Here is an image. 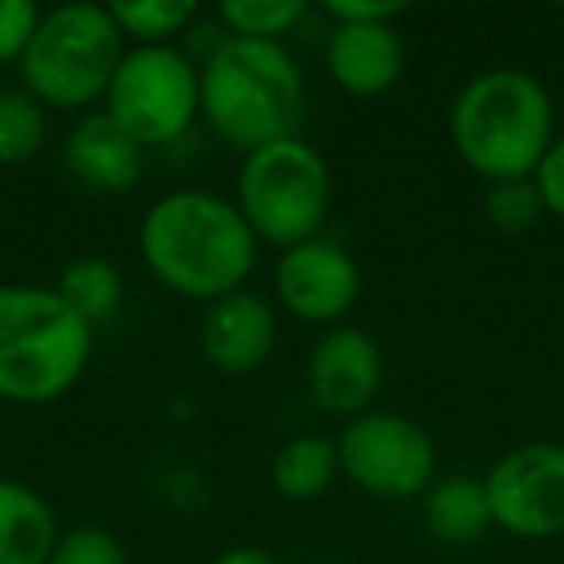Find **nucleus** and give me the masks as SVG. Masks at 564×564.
I'll return each instance as SVG.
<instances>
[{
	"label": "nucleus",
	"mask_w": 564,
	"mask_h": 564,
	"mask_svg": "<svg viewBox=\"0 0 564 564\" xmlns=\"http://www.w3.org/2000/svg\"><path fill=\"white\" fill-rule=\"evenodd\" d=\"M256 232L236 202L205 189H174L159 197L140 225V256L166 291L217 302L243 291L256 267Z\"/></svg>",
	"instance_id": "obj_1"
},
{
	"label": "nucleus",
	"mask_w": 564,
	"mask_h": 564,
	"mask_svg": "<svg viewBox=\"0 0 564 564\" xmlns=\"http://www.w3.org/2000/svg\"><path fill=\"white\" fill-rule=\"evenodd\" d=\"M202 112L225 143L256 151L299 135L306 82L282 43L232 35L202 66Z\"/></svg>",
	"instance_id": "obj_2"
},
{
	"label": "nucleus",
	"mask_w": 564,
	"mask_h": 564,
	"mask_svg": "<svg viewBox=\"0 0 564 564\" xmlns=\"http://www.w3.org/2000/svg\"><path fill=\"white\" fill-rule=\"evenodd\" d=\"M553 124L556 112L549 89L514 66L471 78L448 112L456 155L491 182L533 178L556 140Z\"/></svg>",
	"instance_id": "obj_3"
},
{
	"label": "nucleus",
	"mask_w": 564,
	"mask_h": 564,
	"mask_svg": "<svg viewBox=\"0 0 564 564\" xmlns=\"http://www.w3.org/2000/svg\"><path fill=\"white\" fill-rule=\"evenodd\" d=\"M94 356V325L55 286L0 282V399L43 406L70 391Z\"/></svg>",
	"instance_id": "obj_4"
},
{
	"label": "nucleus",
	"mask_w": 564,
	"mask_h": 564,
	"mask_svg": "<svg viewBox=\"0 0 564 564\" xmlns=\"http://www.w3.org/2000/svg\"><path fill=\"white\" fill-rule=\"evenodd\" d=\"M124 32L112 20L109 4H58L43 12L24 58V89L40 105L86 109L109 94V82L124 58Z\"/></svg>",
	"instance_id": "obj_5"
},
{
	"label": "nucleus",
	"mask_w": 564,
	"mask_h": 564,
	"mask_svg": "<svg viewBox=\"0 0 564 564\" xmlns=\"http://www.w3.org/2000/svg\"><path fill=\"white\" fill-rule=\"evenodd\" d=\"M333 202V174L306 140H274L248 151L236 174V209L256 240L299 248L314 240Z\"/></svg>",
	"instance_id": "obj_6"
},
{
	"label": "nucleus",
	"mask_w": 564,
	"mask_h": 564,
	"mask_svg": "<svg viewBox=\"0 0 564 564\" xmlns=\"http://www.w3.org/2000/svg\"><path fill=\"white\" fill-rule=\"evenodd\" d=\"M202 112V70L174 47L124 51L105 94V117L143 151L186 135Z\"/></svg>",
	"instance_id": "obj_7"
},
{
	"label": "nucleus",
	"mask_w": 564,
	"mask_h": 564,
	"mask_svg": "<svg viewBox=\"0 0 564 564\" xmlns=\"http://www.w3.org/2000/svg\"><path fill=\"white\" fill-rule=\"evenodd\" d=\"M340 471L376 499H414L437 479L433 437L406 414L368 410L337 437Z\"/></svg>",
	"instance_id": "obj_8"
},
{
	"label": "nucleus",
	"mask_w": 564,
	"mask_h": 564,
	"mask_svg": "<svg viewBox=\"0 0 564 564\" xmlns=\"http://www.w3.org/2000/svg\"><path fill=\"white\" fill-rule=\"evenodd\" d=\"M484 487L499 530L525 541L564 533V445L530 441L510 448L487 471Z\"/></svg>",
	"instance_id": "obj_9"
},
{
	"label": "nucleus",
	"mask_w": 564,
	"mask_h": 564,
	"mask_svg": "<svg viewBox=\"0 0 564 564\" xmlns=\"http://www.w3.org/2000/svg\"><path fill=\"white\" fill-rule=\"evenodd\" d=\"M274 294L299 322H340L360 299V267L337 240H314L286 248L274 263Z\"/></svg>",
	"instance_id": "obj_10"
},
{
	"label": "nucleus",
	"mask_w": 564,
	"mask_h": 564,
	"mask_svg": "<svg viewBox=\"0 0 564 564\" xmlns=\"http://www.w3.org/2000/svg\"><path fill=\"white\" fill-rule=\"evenodd\" d=\"M306 383L325 414L348 417V422L368 414L371 399L383 383V352H379L376 337L356 325L329 329L310 356Z\"/></svg>",
	"instance_id": "obj_11"
},
{
	"label": "nucleus",
	"mask_w": 564,
	"mask_h": 564,
	"mask_svg": "<svg viewBox=\"0 0 564 564\" xmlns=\"http://www.w3.org/2000/svg\"><path fill=\"white\" fill-rule=\"evenodd\" d=\"M274 310L256 291H232L209 302L202 317V352L225 376H251L274 348Z\"/></svg>",
	"instance_id": "obj_12"
},
{
	"label": "nucleus",
	"mask_w": 564,
	"mask_h": 564,
	"mask_svg": "<svg viewBox=\"0 0 564 564\" xmlns=\"http://www.w3.org/2000/svg\"><path fill=\"white\" fill-rule=\"evenodd\" d=\"M325 66L345 94L379 97L402 78L406 43L394 24H333Z\"/></svg>",
	"instance_id": "obj_13"
},
{
	"label": "nucleus",
	"mask_w": 564,
	"mask_h": 564,
	"mask_svg": "<svg viewBox=\"0 0 564 564\" xmlns=\"http://www.w3.org/2000/svg\"><path fill=\"white\" fill-rule=\"evenodd\" d=\"M66 166L94 194H124L143 174V148L109 117L86 112L66 135Z\"/></svg>",
	"instance_id": "obj_14"
},
{
	"label": "nucleus",
	"mask_w": 564,
	"mask_h": 564,
	"mask_svg": "<svg viewBox=\"0 0 564 564\" xmlns=\"http://www.w3.org/2000/svg\"><path fill=\"white\" fill-rule=\"evenodd\" d=\"M58 518L35 487L0 479V564H47Z\"/></svg>",
	"instance_id": "obj_15"
},
{
	"label": "nucleus",
	"mask_w": 564,
	"mask_h": 564,
	"mask_svg": "<svg viewBox=\"0 0 564 564\" xmlns=\"http://www.w3.org/2000/svg\"><path fill=\"white\" fill-rule=\"evenodd\" d=\"M422 518L425 530L445 545H476L495 525L484 479L471 476L433 479V487L422 495Z\"/></svg>",
	"instance_id": "obj_16"
},
{
	"label": "nucleus",
	"mask_w": 564,
	"mask_h": 564,
	"mask_svg": "<svg viewBox=\"0 0 564 564\" xmlns=\"http://www.w3.org/2000/svg\"><path fill=\"white\" fill-rule=\"evenodd\" d=\"M337 471H340L337 441L314 437V433L291 437L271 456L274 491L294 502H310L317 495H325L333 487V479H337Z\"/></svg>",
	"instance_id": "obj_17"
},
{
	"label": "nucleus",
	"mask_w": 564,
	"mask_h": 564,
	"mask_svg": "<svg viewBox=\"0 0 564 564\" xmlns=\"http://www.w3.org/2000/svg\"><path fill=\"white\" fill-rule=\"evenodd\" d=\"M55 291L82 322L101 325V322H109L120 310V302H124V274H120V267L109 263V259L82 256L63 267Z\"/></svg>",
	"instance_id": "obj_18"
},
{
	"label": "nucleus",
	"mask_w": 564,
	"mask_h": 564,
	"mask_svg": "<svg viewBox=\"0 0 564 564\" xmlns=\"http://www.w3.org/2000/svg\"><path fill=\"white\" fill-rule=\"evenodd\" d=\"M47 140V112L28 89H0V163L20 166L40 155Z\"/></svg>",
	"instance_id": "obj_19"
},
{
	"label": "nucleus",
	"mask_w": 564,
	"mask_h": 564,
	"mask_svg": "<svg viewBox=\"0 0 564 564\" xmlns=\"http://www.w3.org/2000/svg\"><path fill=\"white\" fill-rule=\"evenodd\" d=\"M109 12L124 40H135L140 47H163L194 20V0H120L109 4Z\"/></svg>",
	"instance_id": "obj_20"
},
{
	"label": "nucleus",
	"mask_w": 564,
	"mask_h": 564,
	"mask_svg": "<svg viewBox=\"0 0 564 564\" xmlns=\"http://www.w3.org/2000/svg\"><path fill=\"white\" fill-rule=\"evenodd\" d=\"M306 17L302 0H225L220 20L236 40H267L279 43L282 32H291Z\"/></svg>",
	"instance_id": "obj_21"
},
{
	"label": "nucleus",
	"mask_w": 564,
	"mask_h": 564,
	"mask_svg": "<svg viewBox=\"0 0 564 564\" xmlns=\"http://www.w3.org/2000/svg\"><path fill=\"white\" fill-rule=\"evenodd\" d=\"M487 217L502 232H525L541 220L545 202H541V189L533 178H510V182H491L487 189Z\"/></svg>",
	"instance_id": "obj_22"
},
{
	"label": "nucleus",
	"mask_w": 564,
	"mask_h": 564,
	"mask_svg": "<svg viewBox=\"0 0 564 564\" xmlns=\"http://www.w3.org/2000/svg\"><path fill=\"white\" fill-rule=\"evenodd\" d=\"M47 564H128V549L112 530L86 522L58 533Z\"/></svg>",
	"instance_id": "obj_23"
},
{
	"label": "nucleus",
	"mask_w": 564,
	"mask_h": 564,
	"mask_svg": "<svg viewBox=\"0 0 564 564\" xmlns=\"http://www.w3.org/2000/svg\"><path fill=\"white\" fill-rule=\"evenodd\" d=\"M40 17L43 12L32 0H0V66L24 58L35 28H40Z\"/></svg>",
	"instance_id": "obj_24"
},
{
	"label": "nucleus",
	"mask_w": 564,
	"mask_h": 564,
	"mask_svg": "<svg viewBox=\"0 0 564 564\" xmlns=\"http://www.w3.org/2000/svg\"><path fill=\"white\" fill-rule=\"evenodd\" d=\"M325 12L337 24H394L406 4L402 0H329Z\"/></svg>",
	"instance_id": "obj_25"
},
{
	"label": "nucleus",
	"mask_w": 564,
	"mask_h": 564,
	"mask_svg": "<svg viewBox=\"0 0 564 564\" xmlns=\"http://www.w3.org/2000/svg\"><path fill=\"white\" fill-rule=\"evenodd\" d=\"M533 182L541 189V202H545V213L564 220V135L553 140V148L545 151L541 166L533 171Z\"/></svg>",
	"instance_id": "obj_26"
},
{
	"label": "nucleus",
	"mask_w": 564,
	"mask_h": 564,
	"mask_svg": "<svg viewBox=\"0 0 564 564\" xmlns=\"http://www.w3.org/2000/svg\"><path fill=\"white\" fill-rule=\"evenodd\" d=\"M213 564H282L274 553H267V549H256V545H236L228 549V553H220Z\"/></svg>",
	"instance_id": "obj_27"
}]
</instances>
